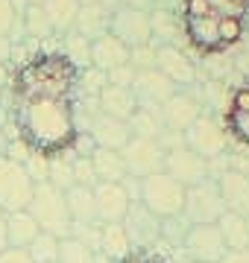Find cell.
I'll return each instance as SVG.
<instances>
[{"instance_id":"1","label":"cell","mask_w":249,"mask_h":263,"mask_svg":"<svg viewBox=\"0 0 249 263\" xmlns=\"http://www.w3.org/2000/svg\"><path fill=\"white\" fill-rule=\"evenodd\" d=\"M82 67L59 53L39 50L12 70L9 120L21 146L41 158H67L79 141L77 94Z\"/></svg>"},{"instance_id":"2","label":"cell","mask_w":249,"mask_h":263,"mask_svg":"<svg viewBox=\"0 0 249 263\" xmlns=\"http://www.w3.org/2000/svg\"><path fill=\"white\" fill-rule=\"evenodd\" d=\"M249 24V0H185L182 29L200 56H220L238 44Z\"/></svg>"},{"instance_id":"3","label":"cell","mask_w":249,"mask_h":263,"mask_svg":"<svg viewBox=\"0 0 249 263\" xmlns=\"http://www.w3.org/2000/svg\"><path fill=\"white\" fill-rule=\"evenodd\" d=\"M27 214L35 219V226L41 231H47L53 237H70L74 231V222H70V214H67V202H65V190L53 187L50 181H39L32 187V199H29Z\"/></svg>"},{"instance_id":"4","label":"cell","mask_w":249,"mask_h":263,"mask_svg":"<svg viewBox=\"0 0 249 263\" xmlns=\"http://www.w3.org/2000/svg\"><path fill=\"white\" fill-rule=\"evenodd\" d=\"M138 202L153 211L158 219H170V216L182 214L185 205V187L179 181H173L167 173H155V176H147L141 179V193H138Z\"/></svg>"},{"instance_id":"5","label":"cell","mask_w":249,"mask_h":263,"mask_svg":"<svg viewBox=\"0 0 249 263\" xmlns=\"http://www.w3.org/2000/svg\"><path fill=\"white\" fill-rule=\"evenodd\" d=\"M35 181L27 176L24 164L15 158H0V211L3 214H18L27 211L32 199Z\"/></svg>"},{"instance_id":"6","label":"cell","mask_w":249,"mask_h":263,"mask_svg":"<svg viewBox=\"0 0 249 263\" xmlns=\"http://www.w3.org/2000/svg\"><path fill=\"white\" fill-rule=\"evenodd\" d=\"M223 214H226V205L220 199L217 181L205 179L193 187H185L182 216L188 219V226H214Z\"/></svg>"},{"instance_id":"7","label":"cell","mask_w":249,"mask_h":263,"mask_svg":"<svg viewBox=\"0 0 249 263\" xmlns=\"http://www.w3.org/2000/svg\"><path fill=\"white\" fill-rule=\"evenodd\" d=\"M123 231L132 252H158L162 246V219L147 211L141 202H129V211L123 216Z\"/></svg>"},{"instance_id":"8","label":"cell","mask_w":249,"mask_h":263,"mask_svg":"<svg viewBox=\"0 0 249 263\" xmlns=\"http://www.w3.org/2000/svg\"><path fill=\"white\" fill-rule=\"evenodd\" d=\"M179 252H185V257L193 263H220L229 249L223 243L217 226H191Z\"/></svg>"},{"instance_id":"9","label":"cell","mask_w":249,"mask_h":263,"mask_svg":"<svg viewBox=\"0 0 249 263\" xmlns=\"http://www.w3.org/2000/svg\"><path fill=\"white\" fill-rule=\"evenodd\" d=\"M120 158H123V167L132 179H147V176H155L164 170V149L147 138L129 141L120 152Z\"/></svg>"},{"instance_id":"10","label":"cell","mask_w":249,"mask_h":263,"mask_svg":"<svg viewBox=\"0 0 249 263\" xmlns=\"http://www.w3.org/2000/svg\"><path fill=\"white\" fill-rule=\"evenodd\" d=\"M164 173L173 181H179L182 187H193V184L208 179V161L200 158L197 152L179 146L173 152H164Z\"/></svg>"},{"instance_id":"11","label":"cell","mask_w":249,"mask_h":263,"mask_svg":"<svg viewBox=\"0 0 249 263\" xmlns=\"http://www.w3.org/2000/svg\"><path fill=\"white\" fill-rule=\"evenodd\" d=\"M94 211L100 226H112V222H123L126 211H129V196H126L123 184H112V181H97L94 187Z\"/></svg>"},{"instance_id":"12","label":"cell","mask_w":249,"mask_h":263,"mask_svg":"<svg viewBox=\"0 0 249 263\" xmlns=\"http://www.w3.org/2000/svg\"><path fill=\"white\" fill-rule=\"evenodd\" d=\"M223 126H226V135L249 146V76L235 88V94L226 105V114H223Z\"/></svg>"},{"instance_id":"13","label":"cell","mask_w":249,"mask_h":263,"mask_svg":"<svg viewBox=\"0 0 249 263\" xmlns=\"http://www.w3.org/2000/svg\"><path fill=\"white\" fill-rule=\"evenodd\" d=\"M217 190H220V199L226 205V211L246 219L249 216V176H243L238 170H226L217 179Z\"/></svg>"},{"instance_id":"14","label":"cell","mask_w":249,"mask_h":263,"mask_svg":"<svg viewBox=\"0 0 249 263\" xmlns=\"http://www.w3.org/2000/svg\"><path fill=\"white\" fill-rule=\"evenodd\" d=\"M65 202H67V214H70V222L82 228H94L97 222V211H94V190L85 187V184H74V187L65 190Z\"/></svg>"},{"instance_id":"15","label":"cell","mask_w":249,"mask_h":263,"mask_svg":"<svg viewBox=\"0 0 249 263\" xmlns=\"http://www.w3.org/2000/svg\"><path fill=\"white\" fill-rule=\"evenodd\" d=\"M39 231L41 228L35 226V219L27 211L6 214V249H27L39 237Z\"/></svg>"},{"instance_id":"16","label":"cell","mask_w":249,"mask_h":263,"mask_svg":"<svg viewBox=\"0 0 249 263\" xmlns=\"http://www.w3.org/2000/svg\"><path fill=\"white\" fill-rule=\"evenodd\" d=\"M214 226H217V231H220L223 243H226L229 252H243V249H249V226H246L243 216L226 211Z\"/></svg>"},{"instance_id":"17","label":"cell","mask_w":249,"mask_h":263,"mask_svg":"<svg viewBox=\"0 0 249 263\" xmlns=\"http://www.w3.org/2000/svg\"><path fill=\"white\" fill-rule=\"evenodd\" d=\"M91 167H94L97 181H112V184H120V181L129 176L126 167H123L120 152H115V149H94V152H91Z\"/></svg>"},{"instance_id":"18","label":"cell","mask_w":249,"mask_h":263,"mask_svg":"<svg viewBox=\"0 0 249 263\" xmlns=\"http://www.w3.org/2000/svg\"><path fill=\"white\" fill-rule=\"evenodd\" d=\"M97 252L105 254V260H120V257H126V254L132 252V246H129V240H126V231L120 222H112V226H100V240H97Z\"/></svg>"},{"instance_id":"19","label":"cell","mask_w":249,"mask_h":263,"mask_svg":"<svg viewBox=\"0 0 249 263\" xmlns=\"http://www.w3.org/2000/svg\"><path fill=\"white\" fill-rule=\"evenodd\" d=\"M226 149V135L211 126H202V129H193L191 132V152H197L200 158H214Z\"/></svg>"},{"instance_id":"20","label":"cell","mask_w":249,"mask_h":263,"mask_svg":"<svg viewBox=\"0 0 249 263\" xmlns=\"http://www.w3.org/2000/svg\"><path fill=\"white\" fill-rule=\"evenodd\" d=\"M56 263H97V252L85 246L79 237H62L59 240V257Z\"/></svg>"},{"instance_id":"21","label":"cell","mask_w":249,"mask_h":263,"mask_svg":"<svg viewBox=\"0 0 249 263\" xmlns=\"http://www.w3.org/2000/svg\"><path fill=\"white\" fill-rule=\"evenodd\" d=\"M94 141L100 143V149H123L129 143V135L120 123H109V120H100L94 126Z\"/></svg>"},{"instance_id":"22","label":"cell","mask_w":249,"mask_h":263,"mask_svg":"<svg viewBox=\"0 0 249 263\" xmlns=\"http://www.w3.org/2000/svg\"><path fill=\"white\" fill-rule=\"evenodd\" d=\"M24 252L29 254V260L32 263H56V257H59V237L47 234V231H39V237H35Z\"/></svg>"},{"instance_id":"23","label":"cell","mask_w":249,"mask_h":263,"mask_svg":"<svg viewBox=\"0 0 249 263\" xmlns=\"http://www.w3.org/2000/svg\"><path fill=\"white\" fill-rule=\"evenodd\" d=\"M47 181L59 190L74 187V161L70 158H50L47 161Z\"/></svg>"},{"instance_id":"24","label":"cell","mask_w":249,"mask_h":263,"mask_svg":"<svg viewBox=\"0 0 249 263\" xmlns=\"http://www.w3.org/2000/svg\"><path fill=\"white\" fill-rule=\"evenodd\" d=\"M188 228H191V226H188V219H185L182 214L170 216V219H162V243L170 246V249H182Z\"/></svg>"},{"instance_id":"25","label":"cell","mask_w":249,"mask_h":263,"mask_svg":"<svg viewBox=\"0 0 249 263\" xmlns=\"http://www.w3.org/2000/svg\"><path fill=\"white\" fill-rule=\"evenodd\" d=\"M70 161H74V184L94 187L97 176H94V167H91V158H70Z\"/></svg>"},{"instance_id":"26","label":"cell","mask_w":249,"mask_h":263,"mask_svg":"<svg viewBox=\"0 0 249 263\" xmlns=\"http://www.w3.org/2000/svg\"><path fill=\"white\" fill-rule=\"evenodd\" d=\"M112 263H170L162 252H129L126 257L120 260H112Z\"/></svg>"},{"instance_id":"27","label":"cell","mask_w":249,"mask_h":263,"mask_svg":"<svg viewBox=\"0 0 249 263\" xmlns=\"http://www.w3.org/2000/svg\"><path fill=\"white\" fill-rule=\"evenodd\" d=\"M0 263H32L24 249H3L0 252Z\"/></svg>"},{"instance_id":"28","label":"cell","mask_w":249,"mask_h":263,"mask_svg":"<svg viewBox=\"0 0 249 263\" xmlns=\"http://www.w3.org/2000/svg\"><path fill=\"white\" fill-rule=\"evenodd\" d=\"M126 103H129V100H126L123 94H117V91H115V94H109V97H105V105H109L112 111H117V114H126V111H123Z\"/></svg>"},{"instance_id":"29","label":"cell","mask_w":249,"mask_h":263,"mask_svg":"<svg viewBox=\"0 0 249 263\" xmlns=\"http://www.w3.org/2000/svg\"><path fill=\"white\" fill-rule=\"evenodd\" d=\"M220 263H249V249H243V252H226V257Z\"/></svg>"},{"instance_id":"30","label":"cell","mask_w":249,"mask_h":263,"mask_svg":"<svg viewBox=\"0 0 249 263\" xmlns=\"http://www.w3.org/2000/svg\"><path fill=\"white\" fill-rule=\"evenodd\" d=\"M6 249V214L0 211V252Z\"/></svg>"},{"instance_id":"31","label":"cell","mask_w":249,"mask_h":263,"mask_svg":"<svg viewBox=\"0 0 249 263\" xmlns=\"http://www.w3.org/2000/svg\"><path fill=\"white\" fill-rule=\"evenodd\" d=\"M0 158H6V141L0 138Z\"/></svg>"},{"instance_id":"32","label":"cell","mask_w":249,"mask_h":263,"mask_svg":"<svg viewBox=\"0 0 249 263\" xmlns=\"http://www.w3.org/2000/svg\"><path fill=\"white\" fill-rule=\"evenodd\" d=\"M246 226H249V216H246Z\"/></svg>"},{"instance_id":"33","label":"cell","mask_w":249,"mask_h":263,"mask_svg":"<svg viewBox=\"0 0 249 263\" xmlns=\"http://www.w3.org/2000/svg\"><path fill=\"white\" fill-rule=\"evenodd\" d=\"M188 263H193V260H188Z\"/></svg>"}]
</instances>
